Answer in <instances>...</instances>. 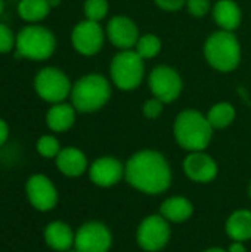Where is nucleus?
<instances>
[{"label": "nucleus", "instance_id": "nucleus-1", "mask_svg": "<svg viewBox=\"0 0 251 252\" xmlns=\"http://www.w3.org/2000/svg\"><path fill=\"white\" fill-rule=\"evenodd\" d=\"M124 174L133 188L145 193H161L172 182L169 162L155 151H141L135 154L127 161Z\"/></svg>", "mask_w": 251, "mask_h": 252}, {"label": "nucleus", "instance_id": "nucleus-2", "mask_svg": "<svg viewBox=\"0 0 251 252\" xmlns=\"http://www.w3.org/2000/svg\"><path fill=\"white\" fill-rule=\"evenodd\" d=\"M213 127L210 126L207 115L195 109H186L176 117L173 133L176 142L186 151L198 152L204 151L213 134Z\"/></svg>", "mask_w": 251, "mask_h": 252}, {"label": "nucleus", "instance_id": "nucleus-3", "mask_svg": "<svg viewBox=\"0 0 251 252\" xmlns=\"http://www.w3.org/2000/svg\"><path fill=\"white\" fill-rule=\"evenodd\" d=\"M204 56L212 68L220 72L234 71L241 61V46L232 31L219 30L209 35L204 44Z\"/></svg>", "mask_w": 251, "mask_h": 252}, {"label": "nucleus", "instance_id": "nucleus-4", "mask_svg": "<svg viewBox=\"0 0 251 252\" xmlns=\"http://www.w3.org/2000/svg\"><path fill=\"white\" fill-rule=\"evenodd\" d=\"M70 97L78 112H95L109 100L111 86L104 75L87 74L74 83Z\"/></svg>", "mask_w": 251, "mask_h": 252}, {"label": "nucleus", "instance_id": "nucleus-5", "mask_svg": "<svg viewBox=\"0 0 251 252\" xmlns=\"http://www.w3.org/2000/svg\"><path fill=\"white\" fill-rule=\"evenodd\" d=\"M56 49L53 32L41 25H27L16 34L15 58L31 61L49 59Z\"/></svg>", "mask_w": 251, "mask_h": 252}, {"label": "nucleus", "instance_id": "nucleus-6", "mask_svg": "<svg viewBox=\"0 0 251 252\" xmlns=\"http://www.w3.org/2000/svg\"><path fill=\"white\" fill-rule=\"evenodd\" d=\"M109 74L112 83L121 90H135L145 75L143 59L136 50H120L111 61Z\"/></svg>", "mask_w": 251, "mask_h": 252}, {"label": "nucleus", "instance_id": "nucleus-7", "mask_svg": "<svg viewBox=\"0 0 251 252\" xmlns=\"http://www.w3.org/2000/svg\"><path fill=\"white\" fill-rule=\"evenodd\" d=\"M34 89L40 99L49 103H61L71 94L72 86L64 71L46 66L34 77Z\"/></svg>", "mask_w": 251, "mask_h": 252}, {"label": "nucleus", "instance_id": "nucleus-8", "mask_svg": "<svg viewBox=\"0 0 251 252\" xmlns=\"http://www.w3.org/2000/svg\"><path fill=\"white\" fill-rule=\"evenodd\" d=\"M148 84L154 97L160 99L164 103L176 100L182 93V78L176 69L167 65L155 66L148 78Z\"/></svg>", "mask_w": 251, "mask_h": 252}, {"label": "nucleus", "instance_id": "nucleus-9", "mask_svg": "<svg viewBox=\"0 0 251 252\" xmlns=\"http://www.w3.org/2000/svg\"><path fill=\"white\" fill-rule=\"evenodd\" d=\"M105 41V32L99 22L84 19L78 22L71 32L72 47L84 56H93L101 52Z\"/></svg>", "mask_w": 251, "mask_h": 252}, {"label": "nucleus", "instance_id": "nucleus-10", "mask_svg": "<svg viewBox=\"0 0 251 252\" xmlns=\"http://www.w3.org/2000/svg\"><path fill=\"white\" fill-rule=\"evenodd\" d=\"M27 199L37 211H50L56 207L58 192L49 177L44 174H33L25 185Z\"/></svg>", "mask_w": 251, "mask_h": 252}, {"label": "nucleus", "instance_id": "nucleus-11", "mask_svg": "<svg viewBox=\"0 0 251 252\" xmlns=\"http://www.w3.org/2000/svg\"><path fill=\"white\" fill-rule=\"evenodd\" d=\"M74 247L78 252H107L111 247V233L101 223H86L77 230Z\"/></svg>", "mask_w": 251, "mask_h": 252}, {"label": "nucleus", "instance_id": "nucleus-12", "mask_svg": "<svg viewBox=\"0 0 251 252\" xmlns=\"http://www.w3.org/2000/svg\"><path fill=\"white\" fill-rule=\"evenodd\" d=\"M170 238V229L164 217L151 216L142 221L138 230V242L145 251L155 252L166 247Z\"/></svg>", "mask_w": 251, "mask_h": 252}, {"label": "nucleus", "instance_id": "nucleus-13", "mask_svg": "<svg viewBox=\"0 0 251 252\" xmlns=\"http://www.w3.org/2000/svg\"><path fill=\"white\" fill-rule=\"evenodd\" d=\"M108 40L120 50H129L136 46L139 40V30L135 21L127 16H112L107 25Z\"/></svg>", "mask_w": 251, "mask_h": 252}, {"label": "nucleus", "instance_id": "nucleus-14", "mask_svg": "<svg viewBox=\"0 0 251 252\" xmlns=\"http://www.w3.org/2000/svg\"><path fill=\"white\" fill-rule=\"evenodd\" d=\"M183 168L189 179L201 183L213 180L217 174V165L215 159L203 151L192 152L191 155H188L183 162Z\"/></svg>", "mask_w": 251, "mask_h": 252}, {"label": "nucleus", "instance_id": "nucleus-15", "mask_svg": "<svg viewBox=\"0 0 251 252\" xmlns=\"http://www.w3.org/2000/svg\"><path fill=\"white\" fill-rule=\"evenodd\" d=\"M124 170L120 161L111 157H102L90 165V180L102 188H109L120 182Z\"/></svg>", "mask_w": 251, "mask_h": 252}, {"label": "nucleus", "instance_id": "nucleus-16", "mask_svg": "<svg viewBox=\"0 0 251 252\" xmlns=\"http://www.w3.org/2000/svg\"><path fill=\"white\" fill-rule=\"evenodd\" d=\"M56 167L68 177H78L87 168V158L77 148H64L56 157Z\"/></svg>", "mask_w": 251, "mask_h": 252}, {"label": "nucleus", "instance_id": "nucleus-17", "mask_svg": "<svg viewBox=\"0 0 251 252\" xmlns=\"http://www.w3.org/2000/svg\"><path fill=\"white\" fill-rule=\"evenodd\" d=\"M77 109L70 103H53L46 114V124L55 133L68 131L75 123Z\"/></svg>", "mask_w": 251, "mask_h": 252}, {"label": "nucleus", "instance_id": "nucleus-18", "mask_svg": "<svg viewBox=\"0 0 251 252\" xmlns=\"http://www.w3.org/2000/svg\"><path fill=\"white\" fill-rule=\"evenodd\" d=\"M241 7L234 0H219L213 6V19L220 30L234 31L241 24Z\"/></svg>", "mask_w": 251, "mask_h": 252}, {"label": "nucleus", "instance_id": "nucleus-19", "mask_svg": "<svg viewBox=\"0 0 251 252\" xmlns=\"http://www.w3.org/2000/svg\"><path fill=\"white\" fill-rule=\"evenodd\" d=\"M74 238L70 226L62 221H53L44 229V241L53 251H68L74 244Z\"/></svg>", "mask_w": 251, "mask_h": 252}, {"label": "nucleus", "instance_id": "nucleus-20", "mask_svg": "<svg viewBox=\"0 0 251 252\" xmlns=\"http://www.w3.org/2000/svg\"><path fill=\"white\" fill-rule=\"evenodd\" d=\"M226 232L228 235L237 241L243 242L251 238V213L247 210H241L234 213L228 223H226Z\"/></svg>", "mask_w": 251, "mask_h": 252}, {"label": "nucleus", "instance_id": "nucleus-21", "mask_svg": "<svg viewBox=\"0 0 251 252\" xmlns=\"http://www.w3.org/2000/svg\"><path fill=\"white\" fill-rule=\"evenodd\" d=\"M161 214L170 221H185L192 214V204L185 198H170L163 202Z\"/></svg>", "mask_w": 251, "mask_h": 252}, {"label": "nucleus", "instance_id": "nucleus-22", "mask_svg": "<svg viewBox=\"0 0 251 252\" xmlns=\"http://www.w3.org/2000/svg\"><path fill=\"white\" fill-rule=\"evenodd\" d=\"M49 0H19L18 15L27 22H38L50 12Z\"/></svg>", "mask_w": 251, "mask_h": 252}, {"label": "nucleus", "instance_id": "nucleus-23", "mask_svg": "<svg viewBox=\"0 0 251 252\" xmlns=\"http://www.w3.org/2000/svg\"><path fill=\"white\" fill-rule=\"evenodd\" d=\"M237 111L229 102H219L213 105L207 114V120L213 128H226L235 120Z\"/></svg>", "mask_w": 251, "mask_h": 252}, {"label": "nucleus", "instance_id": "nucleus-24", "mask_svg": "<svg viewBox=\"0 0 251 252\" xmlns=\"http://www.w3.org/2000/svg\"><path fill=\"white\" fill-rule=\"evenodd\" d=\"M136 53L145 61V59H152L161 52V40L155 34H143L139 37L136 46H135Z\"/></svg>", "mask_w": 251, "mask_h": 252}, {"label": "nucleus", "instance_id": "nucleus-25", "mask_svg": "<svg viewBox=\"0 0 251 252\" xmlns=\"http://www.w3.org/2000/svg\"><path fill=\"white\" fill-rule=\"evenodd\" d=\"M109 4L108 0H86L84 1V15L86 19L99 22L108 13Z\"/></svg>", "mask_w": 251, "mask_h": 252}, {"label": "nucleus", "instance_id": "nucleus-26", "mask_svg": "<svg viewBox=\"0 0 251 252\" xmlns=\"http://www.w3.org/2000/svg\"><path fill=\"white\" fill-rule=\"evenodd\" d=\"M37 152L38 155H41L43 158H56L58 154L61 152V146H59V142L56 137L53 136H41L38 140H37Z\"/></svg>", "mask_w": 251, "mask_h": 252}, {"label": "nucleus", "instance_id": "nucleus-27", "mask_svg": "<svg viewBox=\"0 0 251 252\" xmlns=\"http://www.w3.org/2000/svg\"><path fill=\"white\" fill-rule=\"evenodd\" d=\"M16 44V35L12 32V30L0 24V53H9L15 49Z\"/></svg>", "mask_w": 251, "mask_h": 252}, {"label": "nucleus", "instance_id": "nucleus-28", "mask_svg": "<svg viewBox=\"0 0 251 252\" xmlns=\"http://www.w3.org/2000/svg\"><path fill=\"white\" fill-rule=\"evenodd\" d=\"M186 7L192 16L201 18L210 12L212 3H210V0H186Z\"/></svg>", "mask_w": 251, "mask_h": 252}, {"label": "nucleus", "instance_id": "nucleus-29", "mask_svg": "<svg viewBox=\"0 0 251 252\" xmlns=\"http://www.w3.org/2000/svg\"><path fill=\"white\" fill-rule=\"evenodd\" d=\"M163 105H164V102H161V100L157 99V97L148 99V100L143 103V108H142L143 115H145L146 118H149V120L158 118V117L161 115V112H163V108H164Z\"/></svg>", "mask_w": 251, "mask_h": 252}, {"label": "nucleus", "instance_id": "nucleus-30", "mask_svg": "<svg viewBox=\"0 0 251 252\" xmlns=\"http://www.w3.org/2000/svg\"><path fill=\"white\" fill-rule=\"evenodd\" d=\"M154 1L157 3L158 7L167 12H176L183 6H186V0H154Z\"/></svg>", "mask_w": 251, "mask_h": 252}, {"label": "nucleus", "instance_id": "nucleus-31", "mask_svg": "<svg viewBox=\"0 0 251 252\" xmlns=\"http://www.w3.org/2000/svg\"><path fill=\"white\" fill-rule=\"evenodd\" d=\"M9 137V126L4 120L0 118V148L7 142Z\"/></svg>", "mask_w": 251, "mask_h": 252}, {"label": "nucleus", "instance_id": "nucleus-32", "mask_svg": "<svg viewBox=\"0 0 251 252\" xmlns=\"http://www.w3.org/2000/svg\"><path fill=\"white\" fill-rule=\"evenodd\" d=\"M229 252H246V248L241 242H235L234 245H231Z\"/></svg>", "mask_w": 251, "mask_h": 252}, {"label": "nucleus", "instance_id": "nucleus-33", "mask_svg": "<svg viewBox=\"0 0 251 252\" xmlns=\"http://www.w3.org/2000/svg\"><path fill=\"white\" fill-rule=\"evenodd\" d=\"M49 3H50V6L53 7V6H58V4L61 3V0H49Z\"/></svg>", "mask_w": 251, "mask_h": 252}, {"label": "nucleus", "instance_id": "nucleus-34", "mask_svg": "<svg viewBox=\"0 0 251 252\" xmlns=\"http://www.w3.org/2000/svg\"><path fill=\"white\" fill-rule=\"evenodd\" d=\"M206 252H226V251H223V250H220V248H212V250H207Z\"/></svg>", "mask_w": 251, "mask_h": 252}, {"label": "nucleus", "instance_id": "nucleus-35", "mask_svg": "<svg viewBox=\"0 0 251 252\" xmlns=\"http://www.w3.org/2000/svg\"><path fill=\"white\" fill-rule=\"evenodd\" d=\"M3 12V0H0V13Z\"/></svg>", "mask_w": 251, "mask_h": 252}, {"label": "nucleus", "instance_id": "nucleus-36", "mask_svg": "<svg viewBox=\"0 0 251 252\" xmlns=\"http://www.w3.org/2000/svg\"><path fill=\"white\" fill-rule=\"evenodd\" d=\"M65 252H78V251H77V250H74V251H70V250H68V251H65Z\"/></svg>", "mask_w": 251, "mask_h": 252}, {"label": "nucleus", "instance_id": "nucleus-37", "mask_svg": "<svg viewBox=\"0 0 251 252\" xmlns=\"http://www.w3.org/2000/svg\"><path fill=\"white\" fill-rule=\"evenodd\" d=\"M250 196H251V186H250Z\"/></svg>", "mask_w": 251, "mask_h": 252}]
</instances>
